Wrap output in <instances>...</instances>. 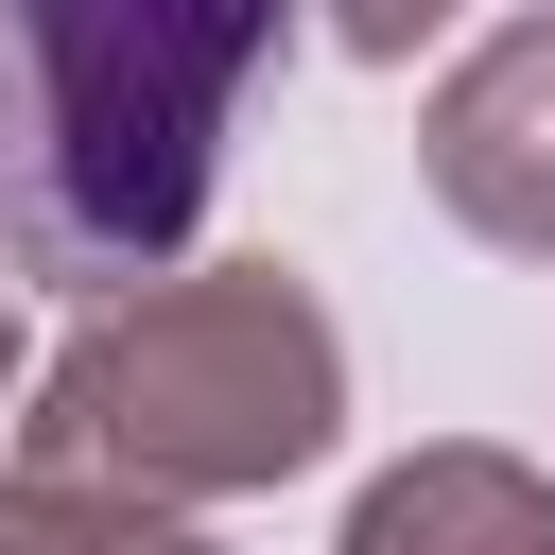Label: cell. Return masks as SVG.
<instances>
[{
	"instance_id": "obj_2",
	"label": "cell",
	"mask_w": 555,
	"mask_h": 555,
	"mask_svg": "<svg viewBox=\"0 0 555 555\" xmlns=\"http://www.w3.org/2000/svg\"><path fill=\"white\" fill-rule=\"evenodd\" d=\"M347 434V347L312 312L295 260H208V278H156L121 312H87L17 416V468L52 486H121V503H225V486H278Z\"/></svg>"
},
{
	"instance_id": "obj_3",
	"label": "cell",
	"mask_w": 555,
	"mask_h": 555,
	"mask_svg": "<svg viewBox=\"0 0 555 555\" xmlns=\"http://www.w3.org/2000/svg\"><path fill=\"white\" fill-rule=\"evenodd\" d=\"M416 173H434V208L468 243L555 260V17H503V35L451 52V87L416 121Z\"/></svg>"
},
{
	"instance_id": "obj_4",
	"label": "cell",
	"mask_w": 555,
	"mask_h": 555,
	"mask_svg": "<svg viewBox=\"0 0 555 555\" xmlns=\"http://www.w3.org/2000/svg\"><path fill=\"white\" fill-rule=\"evenodd\" d=\"M347 555H555V486L520 451H416L347 503Z\"/></svg>"
},
{
	"instance_id": "obj_1",
	"label": "cell",
	"mask_w": 555,
	"mask_h": 555,
	"mask_svg": "<svg viewBox=\"0 0 555 555\" xmlns=\"http://www.w3.org/2000/svg\"><path fill=\"white\" fill-rule=\"evenodd\" d=\"M278 17H17L0 0V295H156L208 225L225 121L278 69Z\"/></svg>"
},
{
	"instance_id": "obj_5",
	"label": "cell",
	"mask_w": 555,
	"mask_h": 555,
	"mask_svg": "<svg viewBox=\"0 0 555 555\" xmlns=\"http://www.w3.org/2000/svg\"><path fill=\"white\" fill-rule=\"evenodd\" d=\"M0 555H208V538L156 520V503H121V486H52V468H17V486H0Z\"/></svg>"
},
{
	"instance_id": "obj_6",
	"label": "cell",
	"mask_w": 555,
	"mask_h": 555,
	"mask_svg": "<svg viewBox=\"0 0 555 555\" xmlns=\"http://www.w3.org/2000/svg\"><path fill=\"white\" fill-rule=\"evenodd\" d=\"M0 364H17V312H0Z\"/></svg>"
}]
</instances>
